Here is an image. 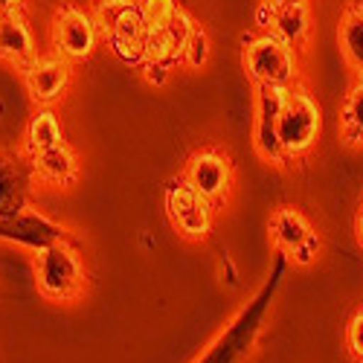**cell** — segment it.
Here are the masks:
<instances>
[{"label": "cell", "instance_id": "6da1fadb", "mask_svg": "<svg viewBox=\"0 0 363 363\" xmlns=\"http://www.w3.org/2000/svg\"><path fill=\"white\" fill-rule=\"evenodd\" d=\"M282 270L285 262L279 259V264L274 267V277L264 282V288L253 296V302H247V308L241 311L221 335L206 346V352L195 360V363H247V357L256 349V340L262 335V325H264V314L274 302L277 291H279V279H282Z\"/></svg>", "mask_w": 363, "mask_h": 363}, {"label": "cell", "instance_id": "7a4b0ae2", "mask_svg": "<svg viewBox=\"0 0 363 363\" xmlns=\"http://www.w3.org/2000/svg\"><path fill=\"white\" fill-rule=\"evenodd\" d=\"M241 65L256 87L299 84V50L277 38L270 29H256V33L241 38Z\"/></svg>", "mask_w": 363, "mask_h": 363}, {"label": "cell", "instance_id": "3957f363", "mask_svg": "<svg viewBox=\"0 0 363 363\" xmlns=\"http://www.w3.org/2000/svg\"><path fill=\"white\" fill-rule=\"evenodd\" d=\"M94 18L102 29V38L125 65H143V44L148 35V23L140 12L137 0H99Z\"/></svg>", "mask_w": 363, "mask_h": 363}, {"label": "cell", "instance_id": "277c9868", "mask_svg": "<svg viewBox=\"0 0 363 363\" xmlns=\"http://www.w3.org/2000/svg\"><path fill=\"white\" fill-rule=\"evenodd\" d=\"M320 131H323L320 102L314 99V94L308 87L294 84L291 94H288V102H285V108L277 119V137H279L285 157L288 160L306 157L308 151L317 145Z\"/></svg>", "mask_w": 363, "mask_h": 363}, {"label": "cell", "instance_id": "5b68a950", "mask_svg": "<svg viewBox=\"0 0 363 363\" xmlns=\"http://www.w3.org/2000/svg\"><path fill=\"white\" fill-rule=\"evenodd\" d=\"M35 279L38 291L50 299L70 302L76 299L87 285V270L82 256L67 245V241H52L41 247L35 256Z\"/></svg>", "mask_w": 363, "mask_h": 363}, {"label": "cell", "instance_id": "8992f818", "mask_svg": "<svg viewBox=\"0 0 363 363\" xmlns=\"http://www.w3.org/2000/svg\"><path fill=\"white\" fill-rule=\"evenodd\" d=\"M102 41V29L94 18L90 9L73 6V4H62L52 12L50 21V44L52 52H58L67 62H87L90 55L96 52Z\"/></svg>", "mask_w": 363, "mask_h": 363}, {"label": "cell", "instance_id": "52a82bcc", "mask_svg": "<svg viewBox=\"0 0 363 363\" xmlns=\"http://www.w3.org/2000/svg\"><path fill=\"white\" fill-rule=\"evenodd\" d=\"M213 203L198 195L184 177L166 189V213L172 227L186 241H203L213 230Z\"/></svg>", "mask_w": 363, "mask_h": 363}, {"label": "cell", "instance_id": "ba28073f", "mask_svg": "<svg viewBox=\"0 0 363 363\" xmlns=\"http://www.w3.org/2000/svg\"><path fill=\"white\" fill-rule=\"evenodd\" d=\"M288 94L291 87H282V84H262L256 87V125H253V143H256V151L267 160V163H277V166H285L288 157L279 145V137H277V119L288 102Z\"/></svg>", "mask_w": 363, "mask_h": 363}, {"label": "cell", "instance_id": "9c48e42d", "mask_svg": "<svg viewBox=\"0 0 363 363\" xmlns=\"http://www.w3.org/2000/svg\"><path fill=\"white\" fill-rule=\"evenodd\" d=\"M21 79H23L29 99L41 108H47L67 94L70 79H73V67H70L67 58H62L58 52H47V55L33 58V62L21 70Z\"/></svg>", "mask_w": 363, "mask_h": 363}, {"label": "cell", "instance_id": "30bf717a", "mask_svg": "<svg viewBox=\"0 0 363 363\" xmlns=\"http://www.w3.org/2000/svg\"><path fill=\"white\" fill-rule=\"evenodd\" d=\"M184 180L198 192L203 195L209 203H221L227 201L230 195V186H233V163L224 151H216V148H203V151H195L189 157L186 169H184Z\"/></svg>", "mask_w": 363, "mask_h": 363}, {"label": "cell", "instance_id": "8fae6325", "mask_svg": "<svg viewBox=\"0 0 363 363\" xmlns=\"http://www.w3.org/2000/svg\"><path fill=\"white\" fill-rule=\"evenodd\" d=\"M33 180L35 169L29 155L0 151V221H15L26 213V198Z\"/></svg>", "mask_w": 363, "mask_h": 363}, {"label": "cell", "instance_id": "7c38bea8", "mask_svg": "<svg viewBox=\"0 0 363 363\" xmlns=\"http://www.w3.org/2000/svg\"><path fill=\"white\" fill-rule=\"evenodd\" d=\"M256 26L270 29L277 38H282L294 50H306L311 41V33H314V15H311L308 4H291V6H279V9L259 6Z\"/></svg>", "mask_w": 363, "mask_h": 363}, {"label": "cell", "instance_id": "4fadbf2b", "mask_svg": "<svg viewBox=\"0 0 363 363\" xmlns=\"http://www.w3.org/2000/svg\"><path fill=\"white\" fill-rule=\"evenodd\" d=\"M33 58H38V44L23 12L0 15V62L12 65L15 70H23Z\"/></svg>", "mask_w": 363, "mask_h": 363}, {"label": "cell", "instance_id": "5bb4252c", "mask_svg": "<svg viewBox=\"0 0 363 363\" xmlns=\"http://www.w3.org/2000/svg\"><path fill=\"white\" fill-rule=\"evenodd\" d=\"M337 44L354 79H363V0H349L343 6L337 23Z\"/></svg>", "mask_w": 363, "mask_h": 363}, {"label": "cell", "instance_id": "9a60e30c", "mask_svg": "<svg viewBox=\"0 0 363 363\" xmlns=\"http://www.w3.org/2000/svg\"><path fill=\"white\" fill-rule=\"evenodd\" d=\"M35 169V177L44 180V184L52 186H70L73 180L79 177V160H76V151L62 143V145H52L47 151H38V155H29Z\"/></svg>", "mask_w": 363, "mask_h": 363}, {"label": "cell", "instance_id": "2e32d148", "mask_svg": "<svg viewBox=\"0 0 363 363\" xmlns=\"http://www.w3.org/2000/svg\"><path fill=\"white\" fill-rule=\"evenodd\" d=\"M270 235H274V245L291 256L299 245H306V241L314 235V227L308 224V218L299 213L294 206H279L274 218H270Z\"/></svg>", "mask_w": 363, "mask_h": 363}, {"label": "cell", "instance_id": "e0dca14e", "mask_svg": "<svg viewBox=\"0 0 363 363\" xmlns=\"http://www.w3.org/2000/svg\"><path fill=\"white\" fill-rule=\"evenodd\" d=\"M65 143V131L58 116L50 108H38V113L29 119L26 125V140H23V151L26 155H38V151H47L52 145Z\"/></svg>", "mask_w": 363, "mask_h": 363}, {"label": "cell", "instance_id": "ac0fdd59", "mask_svg": "<svg viewBox=\"0 0 363 363\" xmlns=\"http://www.w3.org/2000/svg\"><path fill=\"white\" fill-rule=\"evenodd\" d=\"M340 134L349 145H363V79H354L340 108Z\"/></svg>", "mask_w": 363, "mask_h": 363}, {"label": "cell", "instance_id": "d6986e66", "mask_svg": "<svg viewBox=\"0 0 363 363\" xmlns=\"http://www.w3.org/2000/svg\"><path fill=\"white\" fill-rule=\"evenodd\" d=\"M209 52H213V41H209L206 29H203V26H195L192 35H189L186 44H184V50H180V67L201 70V67L209 62Z\"/></svg>", "mask_w": 363, "mask_h": 363}, {"label": "cell", "instance_id": "ffe728a7", "mask_svg": "<svg viewBox=\"0 0 363 363\" xmlns=\"http://www.w3.org/2000/svg\"><path fill=\"white\" fill-rule=\"evenodd\" d=\"M140 4V12L145 18L148 26H163L174 18V12L180 9L177 0H137Z\"/></svg>", "mask_w": 363, "mask_h": 363}, {"label": "cell", "instance_id": "44dd1931", "mask_svg": "<svg viewBox=\"0 0 363 363\" xmlns=\"http://www.w3.org/2000/svg\"><path fill=\"white\" fill-rule=\"evenodd\" d=\"M346 343H349V352L363 360V308L349 320V328H346Z\"/></svg>", "mask_w": 363, "mask_h": 363}, {"label": "cell", "instance_id": "7402d4cb", "mask_svg": "<svg viewBox=\"0 0 363 363\" xmlns=\"http://www.w3.org/2000/svg\"><path fill=\"white\" fill-rule=\"evenodd\" d=\"M317 253H320V235L314 233L306 245H299L294 253H291V259H294V264H311L314 259H317Z\"/></svg>", "mask_w": 363, "mask_h": 363}, {"label": "cell", "instance_id": "603a6c76", "mask_svg": "<svg viewBox=\"0 0 363 363\" xmlns=\"http://www.w3.org/2000/svg\"><path fill=\"white\" fill-rule=\"evenodd\" d=\"M140 70H143L145 82H151V84H166L172 67H166V65H155V62H143Z\"/></svg>", "mask_w": 363, "mask_h": 363}, {"label": "cell", "instance_id": "cb8c5ba5", "mask_svg": "<svg viewBox=\"0 0 363 363\" xmlns=\"http://www.w3.org/2000/svg\"><path fill=\"white\" fill-rule=\"evenodd\" d=\"M291 4H308V0H259L262 9H279V6H291Z\"/></svg>", "mask_w": 363, "mask_h": 363}, {"label": "cell", "instance_id": "d4e9b609", "mask_svg": "<svg viewBox=\"0 0 363 363\" xmlns=\"http://www.w3.org/2000/svg\"><path fill=\"white\" fill-rule=\"evenodd\" d=\"M21 9H23V0H0V15L21 12Z\"/></svg>", "mask_w": 363, "mask_h": 363}, {"label": "cell", "instance_id": "484cf974", "mask_svg": "<svg viewBox=\"0 0 363 363\" xmlns=\"http://www.w3.org/2000/svg\"><path fill=\"white\" fill-rule=\"evenodd\" d=\"M354 230H357V241L363 245V203H360V209H357V218H354Z\"/></svg>", "mask_w": 363, "mask_h": 363}]
</instances>
